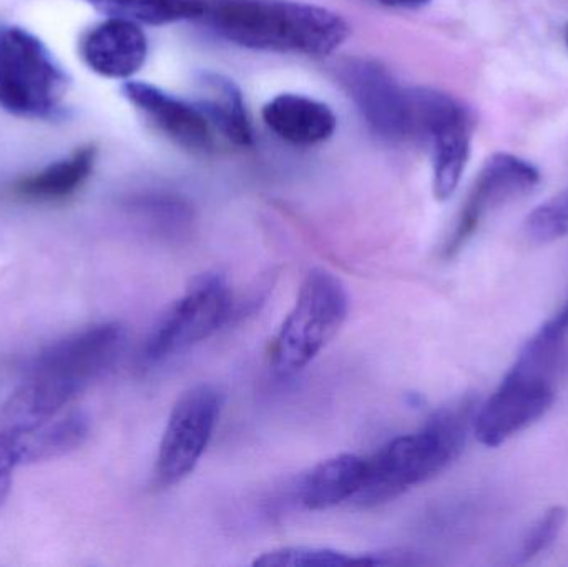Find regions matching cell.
Segmentation results:
<instances>
[{
    "mask_svg": "<svg viewBox=\"0 0 568 567\" xmlns=\"http://www.w3.org/2000/svg\"><path fill=\"white\" fill-rule=\"evenodd\" d=\"M202 22L253 50L329 55L349 36L339 13L296 0H206Z\"/></svg>",
    "mask_w": 568,
    "mask_h": 567,
    "instance_id": "6da1fadb",
    "label": "cell"
},
{
    "mask_svg": "<svg viewBox=\"0 0 568 567\" xmlns=\"http://www.w3.org/2000/svg\"><path fill=\"white\" fill-rule=\"evenodd\" d=\"M473 419V403H459L434 413L419 432L384 445L367 459L363 488L353 502L374 508L446 472L464 452Z\"/></svg>",
    "mask_w": 568,
    "mask_h": 567,
    "instance_id": "7a4b0ae2",
    "label": "cell"
},
{
    "mask_svg": "<svg viewBox=\"0 0 568 567\" xmlns=\"http://www.w3.org/2000/svg\"><path fill=\"white\" fill-rule=\"evenodd\" d=\"M347 312L349 295L344 283L327 270H311L270 346L273 372L293 376L306 368L337 335Z\"/></svg>",
    "mask_w": 568,
    "mask_h": 567,
    "instance_id": "3957f363",
    "label": "cell"
},
{
    "mask_svg": "<svg viewBox=\"0 0 568 567\" xmlns=\"http://www.w3.org/2000/svg\"><path fill=\"white\" fill-rule=\"evenodd\" d=\"M125 340V328L116 322L80 330L43 348L30 363L26 379L60 405L70 406L113 368Z\"/></svg>",
    "mask_w": 568,
    "mask_h": 567,
    "instance_id": "277c9868",
    "label": "cell"
},
{
    "mask_svg": "<svg viewBox=\"0 0 568 567\" xmlns=\"http://www.w3.org/2000/svg\"><path fill=\"white\" fill-rule=\"evenodd\" d=\"M69 77L29 30L0 27V105L13 115L50 119L60 110Z\"/></svg>",
    "mask_w": 568,
    "mask_h": 567,
    "instance_id": "5b68a950",
    "label": "cell"
},
{
    "mask_svg": "<svg viewBox=\"0 0 568 567\" xmlns=\"http://www.w3.org/2000/svg\"><path fill=\"white\" fill-rule=\"evenodd\" d=\"M233 312V293L225 276L205 273L160 316L143 345L142 360L159 365L205 342Z\"/></svg>",
    "mask_w": 568,
    "mask_h": 567,
    "instance_id": "8992f818",
    "label": "cell"
},
{
    "mask_svg": "<svg viewBox=\"0 0 568 567\" xmlns=\"http://www.w3.org/2000/svg\"><path fill=\"white\" fill-rule=\"evenodd\" d=\"M222 406V393L209 383L193 386L176 399L156 455L160 488L179 485L195 472L212 442Z\"/></svg>",
    "mask_w": 568,
    "mask_h": 567,
    "instance_id": "52a82bcc",
    "label": "cell"
},
{
    "mask_svg": "<svg viewBox=\"0 0 568 567\" xmlns=\"http://www.w3.org/2000/svg\"><path fill=\"white\" fill-rule=\"evenodd\" d=\"M539 183V169L529 160L513 153H494L477 175L444 253L447 256L456 255L473 239L489 213L529 195Z\"/></svg>",
    "mask_w": 568,
    "mask_h": 567,
    "instance_id": "ba28073f",
    "label": "cell"
},
{
    "mask_svg": "<svg viewBox=\"0 0 568 567\" xmlns=\"http://www.w3.org/2000/svg\"><path fill=\"white\" fill-rule=\"evenodd\" d=\"M554 399L552 379L510 369L496 393L474 415V435L480 445L497 448L546 416Z\"/></svg>",
    "mask_w": 568,
    "mask_h": 567,
    "instance_id": "9c48e42d",
    "label": "cell"
},
{
    "mask_svg": "<svg viewBox=\"0 0 568 567\" xmlns=\"http://www.w3.org/2000/svg\"><path fill=\"white\" fill-rule=\"evenodd\" d=\"M341 82L374 133L393 142L410 140V97L374 60H347L339 70Z\"/></svg>",
    "mask_w": 568,
    "mask_h": 567,
    "instance_id": "30bf717a",
    "label": "cell"
},
{
    "mask_svg": "<svg viewBox=\"0 0 568 567\" xmlns=\"http://www.w3.org/2000/svg\"><path fill=\"white\" fill-rule=\"evenodd\" d=\"M123 95L135 105L160 132L183 149L210 152L215 145L213 126L199 105L170 95L165 90L146 82H126Z\"/></svg>",
    "mask_w": 568,
    "mask_h": 567,
    "instance_id": "8fae6325",
    "label": "cell"
},
{
    "mask_svg": "<svg viewBox=\"0 0 568 567\" xmlns=\"http://www.w3.org/2000/svg\"><path fill=\"white\" fill-rule=\"evenodd\" d=\"M87 65L106 79H130L149 55V40L139 23L109 17L87 32L80 43Z\"/></svg>",
    "mask_w": 568,
    "mask_h": 567,
    "instance_id": "7c38bea8",
    "label": "cell"
},
{
    "mask_svg": "<svg viewBox=\"0 0 568 567\" xmlns=\"http://www.w3.org/2000/svg\"><path fill=\"white\" fill-rule=\"evenodd\" d=\"M266 125L297 146H313L326 142L336 132L337 119L326 103L300 93H282L263 107Z\"/></svg>",
    "mask_w": 568,
    "mask_h": 567,
    "instance_id": "4fadbf2b",
    "label": "cell"
},
{
    "mask_svg": "<svg viewBox=\"0 0 568 567\" xmlns=\"http://www.w3.org/2000/svg\"><path fill=\"white\" fill-rule=\"evenodd\" d=\"M367 459L351 453L324 459L314 466L300 488V502L310 512H324L353 502L366 478Z\"/></svg>",
    "mask_w": 568,
    "mask_h": 567,
    "instance_id": "5bb4252c",
    "label": "cell"
},
{
    "mask_svg": "<svg viewBox=\"0 0 568 567\" xmlns=\"http://www.w3.org/2000/svg\"><path fill=\"white\" fill-rule=\"evenodd\" d=\"M196 105L225 139L240 146L255 142L252 120L242 90L222 73H203L199 79Z\"/></svg>",
    "mask_w": 568,
    "mask_h": 567,
    "instance_id": "9a60e30c",
    "label": "cell"
},
{
    "mask_svg": "<svg viewBox=\"0 0 568 567\" xmlns=\"http://www.w3.org/2000/svg\"><path fill=\"white\" fill-rule=\"evenodd\" d=\"M9 433V432H3ZM16 442L19 466L37 465L63 458L79 449L90 436L89 416L79 409L60 413L55 418L26 433H9Z\"/></svg>",
    "mask_w": 568,
    "mask_h": 567,
    "instance_id": "2e32d148",
    "label": "cell"
},
{
    "mask_svg": "<svg viewBox=\"0 0 568 567\" xmlns=\"http://www.w3.org/2000/svg\"><path fill=\"white\" fill-rule=\"evenodd\" d=\"M473 119L469 110L440 126L429 145L433 149V192L439 202L456 193L470 156Z\"/></svg>",
    "mask_w": 568,
    "mask_h": 567,
    "instance_id": "e0dca14e",
    "label": "cell"
},
{
    "mask_svg": "<svg viewBox=\"0 0 568 567\" xmlns=\"http://www.w3.org/2000/svg\"><path fill=\"white\" fill-rule=\"evenodd\" d=\"M95 160V146H80L67 159L50 163L40 172L19 180L13 192L33 202H57L67 199L92 175Z\"/></svg>",
    "mask_w": 568,
    "mask_h": 567,
    "instance_id": "ac0fdd59",
    "label": "cell"
},
{
    "mask_svg": "<svg viewBox=\"0 0 568 567\" xmlns=\"http://www.w3.org/2000/svg\"><path fill=\"white\" fill-rule=\"evenodd\" d=\"M109 17L146 26H166L182 20H200L206 0H87Z\"/></svg>",
    "mask_w": 568,
    "mask_h": 567,
    "instance_id": "d6986e66",
    "label": "cell"
},
{
    "mask_svg": "<svg viewBox=\"0 0 568 567\" xmlns=\"http://www.w3.org/2000/svg\"><path fill=\"white\" fill-rule=\"evenodd\" d=\"M266 567H333L357 565V555L316 546H286L263 553L253 561Z\"/></svg>",
    "mask_w": 568,
    "mask_h": 567,
    "instance_id": "ffe728a7",
    "label": "cell"
},
{
    "mask_svg": "<svg viewBox=\"0 0 568 567\" xmlns=\"http://www.w3.org/2000/svg\"><path fill=\"white\" fill-rule=\"evenodd\" d=\"M527 239L537 245L557 242L568 236V189L540 203L524 222Z\"/></svg>",
    "mask_w": 568,
    "mask_h": 567,
    "instance_id": "44dd1931",
    "label": "cell"
},
{
    "mask_svg": "<svg viewBox=\"0 0 568 567\" xmlns=\"http://www.w3.org/2000/svg\"><path fill=\"white\" fill-rule=\"evenodd\" d=\"M567 522V509L562 506H554L549 512L544 513L532 528L524 536L523 545H520L517 561L529 563L537 556L546 553L562 533Z\"/></svg>",
    "mask_w": 568,
    "mask_h": 567,
    "instance_id": "7402d4cb",
    "label": "cell"
},
{
    "mask_svg": "<svg viewBox=\"0 0 568 567\" xmlns=\"http://www.w3.org/2000/svg\"><path fill=\"white\" fill-rule=\"evenodd\" d=\"M19 468L16 443L9 433L0 432V508L6 505L12 489V473Z\"/></svg>",
    "mask_w": 568,
    "mask_h": 567,
    "instance_id": "603a6c76",
    "label": "cell"
},
{
    "mask_svg": "<svg viewBox=\"0 0 568 567\" xmlns=\"http://www.w3.org/2000/svg\"><path fill=\"white\" fill-rule=\"evenodd\" d=\"M376 2L393 7V9H420V7L427 6L430 0H376Z\"/></svg>",
    "mask_w": 568,
    "mask_h": 567,
    "instance_id": "cb8c5ba5",
    "label": "cell"
},
{
    "mask_svg": "<svg viewBox=\"0 0 568 567\" xmlns=\"http://www.w3.org/2000/svg\"><path fill=\"white\" fill-rule=\"evenodd\" d=\"M560 316H562L564 322L568 325V303L566 305V308L562 310V312L559 313Z\"/></svg>",
    "mask_w": 568,
    "mask_h": 567,
    "instance_id": "d4e9b609",
    "label": "cell"
},
{
    "mask_svg": "<svg viewBox=\"0 0 568 567\" xmlns=\"http://www.w3.org/2000/svg\"><path fill=\"white\" fill-rule=\"evenodd\" d=\"M566 45H567V49H568V26L566 27Z\"/></svg>",
    "mask_w": 568,
    "mask_h": 567,
    "instance_id": "484cf974",
    "label": "cell"
}]
</instances>
